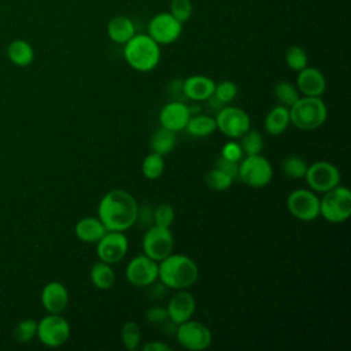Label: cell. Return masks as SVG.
I'll list each match as a JSON object with an SVG mask.
<instances>
[{"label":"cell","instance_id":"cell-1","mask_svg":"<svg viewBox=\"0 0 351 351\" xmlns=\"http://www.w3.org/2000/svg\"><path fill=\"white\" fill-rule=\"evenodd\" d=\"M137 202L126 191L114 189L107 192L99 202L97 218L107 230L125 232L136 222Z\"/></svg>","mask_w":351,"mask_h":351},{"label":"cell","instance_id":"cell-2","mask_svg":"<svg viewBox=\"0 0 351 351\" xmlns=\"http://www.w3.org/2000/svg\"><path fill=\"white\" fill-rule=\"evenodd\" d=\"M199 278L196 262L182 254H170L158 262V280L170 289H188Z\"/></svg>","mask_w":351,"mask_h":351},{"label":"cell","instance_id":"cell-3","mask_svg":"<svg viewBox=\"0 0 351 351\" xmlns=\"http://www.w3.org/2000/svg\"><path fill=\"white\" fill-rule=\"evenodd\" d=\"M123 58L136 71H152L160 62V45L147 33H136L123 44Z\"/></svg>","mask_w":351,"mask_h":351},{"label":"cell","instance_id":"cell-4","mask_svg":"<svg viewBox=\"0 0 351 351\" xmlns=\"http://www.w3.org/2000/svg\"><path fill=\"white\" fill-rule=\"evenodd\" d=\"M328 118V108L321 96L299 97L289 107V119L300 130L321 128Z\"/></svg>","mask_w":351,"mask_h":351},{"label":"cell","instance_id":"cell-5","mask_svg":"<svg viewBox=\"0 0 351 351\" xmlns=\"http://www.w3.org/2000/svg\"><path fill=\"white\" fill-rule=\"evenodd\" d=\"M319 215L330 223L346 222L351 215V191L340 184L326 191L319 199Z\"/></svg>","mask_w":351,"mask_h":351},{"label":"cell","instance_id":"cell-6","mask_svg":"<svg viewBox=\"0 0 351 351\" xmlns=\"http://www.w3.org/2000/svg\"><path fill=\"white\" fill-rule=\"evenodd\" d=\"M237 177L251 188H263L273 178V167L270 162L261 154L245 155L239 162Z\"/></svg>","mask_w":351,"mask_h":351},{"label":"cell","instance_id":"cell-7","mask_svg":"<svg viewBox=\"0 0 351 351\" xmlns=\"http://www.w3.org/2000/svg\"><path fill=\"white\" fill-rule=\"evenodd\" d=\"M70 324L60 314H49L37 321L36 337L41 344L49 348L63 346L70 337Z\"/></svg>","mask_w":351,"mask_h":351},{"label":"cell","instance_id":"cell-8","mask_svg":"<svg viewBox=\"0 0 351 351\" xmlns=\"http://www.w3.org/2000/svg\"><path fill=\"white\" fill-rule=\"evenodd\" d=\"M143 251L151 259L159 262L173 252L174 239L170 228L151 225L141 240Z\"/></svg>","mask_w":351,"mask_h":351},{"label":"cell","instance_id":"cell-9","mask_svg":"<svg viewBox=\"0 0 351 351\" xmlns=\"http://www.w3.org/2000/svg\"><path fill=\"white\" fill-rule=\"evenodd\" d=\"M287 208L296 219L311 222L319 217V197L314 191L299 188L288 195Z\"/></svg>","mask_w":351,"mask_h":351},{"label":"cell","instance_id":"cell-10","mask_svg":"<svg viewBox=\"0 0 351 351\" xmlns=\"http://www.w3.org/2000/svg\"><path fill=\"white\" fill-rule=\"evenodd\" d=\"M217 129L229 138H240L250 128V115L240 107L223 106L218 110L215 117Z\"/></svg>","mask_w":351,"mask_h":351},{"label":"cell","instance_id":"cell-11","mask_svg":"<svg viewBox=\"0 0 351 351\" xmlns=\"http://www.w3.org/2000/svg\"><path fill=\"white\" fill-rule=\"evenodd\" d=\"M311 191L325 193L340 184V170L328 160H318L307 166L303 177Z\"/></svg>","mask_w":351,"mask_h":351},{"label":"cell","instance_id":"cell-12","mask_svg":"<svg viewBox=\"0 0 351 351\" xmlns=\"http://www.w3.org/2000/svg\"><path fill=\"white\" fill-rule=\"evenodd\" d=\"M177 341L189 351H203L210 347L213 335L211 330L202 322L185 321L176 329Z\"/></svg>","mask_w":351,"mask_h":351},{"label":"cell","instance_id":"cell-13","mask_svg":"<svg viewBox=\"0 0 351 351\" xmlns=\"http://www.w3.org/2000/svg\"><path fill=\"white\" fill-rule=\"evenodd\" d=\"M147 30V34L159 45H169L180 38L182 33V23L170 12H159L149 19Z\"/></svg>","mask_w":351,"mask_h":351},{"label":"cell","instance_id":"cell-14","mask_svg":"<svg viewBox=\"0 0 351 351\" xmlns=\"http://www.w3.org/2000/svg\"><path fill=\"white\" fill-rule=\"evenodd\" d=\"M129 241L123 232L107 230V233L96 243V254L99 261L108 265L118 263L128 252Z\"/></svg>","mask_w":351,"mask_h":351},{"label":"cell","instance_id":"cell-15","mask_svg":"<svg viewBox=\"0 0 351 351\" xmlns=\"http://www.w3.org/2000/svg\"><path fill=\"white\" fill-rule=\"evenodd\" d=\"M125 276L134 287H149L158 280V262L145 254L137 255L126 265Z\"/></svg>","mask_w":351,"mask_h":351},{"label":"cell","instance_id":"cell-16","mask_svg":"<svg viewBox=\"0 0 351 351\" xmlns=\"http://www.w3.org/2000/svg\"><path fill=\"white\" fill-rule=\"evenodd\" d=\"M167 315L171 322L180 325L192 318L196 310V300L191 292L186 289H178L169 300L167 306Z\"/></svg>","mask_w":351,"mask_h":351},{"label":"cell","instance_id":"cell-17","mask_svg":"<svg viewBox=\"0 0 351 351\" xmlns=\"http://www.w3.org/2000/svg\"><path fill=\"white\" fill-rule=\"evenodd\" d=\"M189 117H191V112H189L186 101L171 100L160 108L159 123H160V126H163L169 130L180 132V130L185 129Z\"/></svg>","mask_w":351,"mask_h":351},{"label":"cell","instance_id":"cell-18","mask_svg":"<svg viewBox=\"0 0 351 351\" xmlns=\"http://www.w3.org/2000/svg\"><path fill=\"white\" fill-rule=\"evenodd\" d=\"M41 304L49 314H62L69 303V291L59 281H49L41 289Z\"/></svg>","mask_w":351,"mask_h":351},{"label":"cell","instance_id":"cell-19","mask_svg":"<svg viewBox=\"0 0 351 351\" xmlns=\"http://www.w3.org/2000/svg\"><path fill=\"white\" fill-rule=\"evenodd\" d=\"M296 88L304 96H321L326 89V80L321 70L306 66L298 71Z\"/></svg>","mask_w":351,"mask_h":351},{"label":"cell","instance_id":"cell-20","mask_svg":"<svg viewBox=\"0 0 351 351\" xmlns=\"http://www.w3.org/2000/svg\"><path fill=\"white\" fill-rule=\"evenodd\" d=\"M215 88V82L202 74L191 75L184 80V93L186 99L192 101H206L210 96H213Z\"/></svg>","mask_w":351,"mask_h":351},{"label":"cell","instance_id":"cell-21","mask_svg":"<svg viewBox=\"0 0 351 351\" xmlns=\"http://www.w3.org/2000/svg\"><path fill=\"white\" fill-rule=\"evenodd\" d=\"M74 232L80 241L92 244V243H97L107 233V229L99 218L84 217L75 223Z\"/></svg>","mask_w":351,"mask_h":351},{"label":"cell","instance_id":"cell-22","mask_svg":"<svg viewBox=\"0 0 351 351\" xmlns=\"http://www.w3.org/2000/svg\"><path fill=\"white\" fill-rule=\"evenodd\" d=\"M136 34L134 22L126 15H115L107 23V36L115 44H125Z\"/></svg>","mask_w":351,"mask_h":351},{"label":"cell","instance_id":"cell-23","mask_svg":"<svg viewBox=\"0 0 351 351\" xmlns=\"http://www.w3.org/2000/svg\"><path fill=\"white\" fill-rule=\"evenodd\" d=\"M7 58L12 64L26 67L34 60V49L26 40L15 38L7 45Z\"/></svg>","mask_w":351,"mask_h":351},{"label":"cell","instance_id":"cell-24","mask_svg":"<svg viewBox=\"0 0 351 351\" xmlns=\"http://www.w3.org/2000/svg\"><path fill=\"white\" fill-rule=\"evenodd\" d=\"M291 123V119H289V108L280 104V106H276L273 107L266 118H265V130L267 134L270 136H280L282 134L288 125Z\"/></svg>","mask_w":351,"mask_h":351},{"label":"cell","instance_id":"cell-25","mask_svg":"<svg viewBox=\"0 0 351 351\" xmlns=\"http://www.w3.org/2000/svg\"><path fill=\"white\" fill-rule=\"evenodd\" d=\"M177 143V137H176V132L169 130L163 126H159L149 138V149L151 152H156L162 156L170 154Z\"/></svg>","mask_w":351,"mask_h":351},{"label":"cell","instance_id":"cell-26","mask_svg":"<svg viewBox=\"0 0 351 351\" xmlns=\"http://www.w3.org/2000/svg\"><path fill=\"white\" fill-rule=\"evenodd\" d=\"M186 132L193 137H206L213 134L217 130L215 118L204 114H195L191 115L188 123L185 126Z\"/></svg>","mask_w":351,"mask_h":351},{"label":"cell","instance_id":"cell-27","mask_svg":"<svg viewBox=\"0 0 351 351\" xmlns=\"http://www.w3.org/2000/svg\"><path fill=\"white\" fill-rule=\"evenodd\" d=\"M90 281L97 289H110L115 281V273L111 265L99 261L90 269Z\"/></svg>","mask_w":351,"mask_h":351},{"label":"cell","instance_id":"cell-28","mask_svg":"<svg viewBox=\"0 0 351 351\" xmlns=\"http://www.w3.org/2000/svg\"><path fill=\"white\" fill-rule=\"evenodd\" d=\"M141 171L147 180H158L165 171V156L156 152L148 154L141 163Z\"/></svg>","mask_w":351,"mask_h":351},{"label":"cell","instance_id":"cell-29","mask_svg":"<svg viewBox=\"0 0 351 351\" xmlns=\"http://www.w3.org/2000/svg\"><path fill=\"white\" fill-rule=\"evenodd\" d=\"M239 143L244 155H256L263 149V136L256 129H248L241 137Z\"/></svg>","mask_w":351,"mask_h":351},{"label":"cell","instance_id":"cell-30","mask_svg":"<svg viewBox=\"0 0 351 351\" xmlns=\"http://www.w3.org/2000/svg\"><path fill=\"white\" fill-rule=\"evenodd\" d=\"M273 93H274L276 99L280 101V104H282V106H285L288 108L300 97L296 85H293L289 81H280V82H277L274 85Z\"/></svg>","mask_w":351,"mask_h":351},{"label":"cell","instance_id":"cell-31","mask_svg":"<svg viewBox=\"0 0 351 351\" xmlns=\"http://www.w3.org/2000/svg\"><path fill=\"white\" fill-rule=\"evenodd\" d=\"M307 163L303 158L298 155H289L281 162V170L282 173L292 180H299L303 178L307 170Z\"/></svg>","mask_w":351,"mask_h":351},{"label":"cell","instance_id":"cell-32","mask_svg":"<svg viewBox=\"0 0 351 351\" xmlns=\"http://www.w3.org/2000/svg\"><path fill=\"white\" fill-rule=\"evenodd\" d=\"M121 339H122V343L126 350L136 351L141 343L140 326L133 321L125 322L121 329Z\"/></svg>","mask_w":351,"mask_h":351},{"label":"cell","instance_id":"cell-33","mask_svg":"<svg viewBox=\"0 0 351 351\" xmlns=\"http://www.w3.org/2000/svg\"><path fill=\"white\" fill-rule=\"evenodd\" d=\"M285 63L293 71H300L308 63L307 52L299 45H291L285 51Z\"/></svg>","mask_w":351,"mask_h":351},{"label":"cell","instance_id":"cell-34","mask_svg":"<svg viewBox=\"0 0 351 351\" xmlns=\"http://www.w3.org/2000/svg\"><path fill=\"white\" fill-rule=\"evenodd\" d=\"M37 335V321L33 318H25L19 321L14 328V337L18 343H29Z\"/></svg>","mask_w":351,"mask_h":351},{"label":"cell","instance_id":"cell-35","mask_svg":"<svg viewBox=\"0 0 351 351\" xmlns=\"http://www.w3.org/2000/svg\"><path fill=\"white\" fill-rule=\"evenodd\" d=\"M233 182V178L230 176H228L226 173H223L222 170L214 167L213 170H210L206 174V184L210 189L217 191V192H222L230 188Z\"/></svg>","mask_w":351,"mask_h":351},{"label":"cell","instance_id":"cell-36","mask_svg":"<svg viewBox=\"0 0 351 351\" xmlns=\"http://www.w3.org/2000/svg\"><path fill=\"white\" fill-rule=\"evenodd\" d=\"M213 96L223 106L233 101L237 96V85L229 80L221 81L219 84H215Z\"/></svg>","mask_w":351,"mask_h":351},{"label":"cell","instance_id":"cell-37","mask_svg":"<svg viewBox=\"0 0 351 351\" xmlns=\"http://www.w3.org/2000/svg\"><path fill=\"white\" fill-rule=\"evenodd\" d=\"M176 217L174 207L169 203H162L154 208V225L170 228Z\"/></svg>","mask_w":351,"mask_h":351},{"label":"cell","instance_id":"cell-38","mask_svg":"<svg viewBox=\"0 0 351 351\" xmlns=\"http://www.w3.org/2000/svg\"><path fill=\"white\" fill-rule=\"evenodd\" d=\"M177 21L185 23L191 19L193 7L191 0H171L170 1V11H169Z\"/></svg>","mask_w":351,"mask_h":351},{"label":"cell","instance_id":"cell-39","mask_svg":"<svg viewBox=\"0 0 351 351\" xmlns=\"http://www.w3.org/2000/svg\"><path fill=\"white\" fill-rule=\"evenodd\" d=\"M243 151H241V147L239 143L236 141H229L226 143L222 149H221V156L225 158V159H229V160H233V162H240L241 158H243Z\"/></svg>","mask_w":351,"mask_h":351},{"label":"cell","instance_id":"cell-40","mask_svg":"<svg viewBox=\"0 0 351 351\" xmlns=\"http://www.w3.org/2000/svg\"><path fill=\"white\" fill-rule=\"evenodd\" d=\"M147 321L151 324H165L169 319L166 307L162 306H152L147 310Z\"/></svg>","mask_w":351,"mask_h":351},{"label":"cell","instance_id":"cell-41","mask_svg":"<svg viewBox=\"0 0 351 351\" xmlns=\"http://www.w3.org/2000/svg\"><path fill=\"white\" fill-rule=\"evenodd\" d=\"M134 223H138V225H143V226H148V228L151 225H154V208H151L147 204H144L141 207L138 206Z\"/></svg>","mask_w":351,"mask_h":351},{"label":"cell","instance_id":"cell-42","mask_svg":"<svg viewBox=\"0 0 351 351\" xmlns=\"http://www.w3.org/2000/svg\"><path fill=\"white\" fill-rule=\"evenodd\" d=\"M215 167L222 170L223 173H226L228 176H230L233 180L237 177L239 174V162H233V160H229V159H225V158H218L215 160Z\"/></svg>","mask_w":351,"mask_h":351},{"label":"cell","instance_id":"cell-43","mask_svg":"<svg viewBox=\"0 0 351 351\" xmlns=\"http://www.w3.org/2000/svg\"><path fill=\"white\" fill-rule=\"evenodd\" d=\"M169 95L171 100H178V101H185L188 100L185 93H184V80H173L169 84Z\"/></svg>","mask_w":351,"mask_h":351},{"label":"cell","instance_id":"cell-44","mask_svg":"<svg viewBox=\"0 0 351 351\" xmlns=\"http://www.w3.org/2000/svg\"><path fill=\"white\" fill-rule=\"evenodd\" d=\"M144 351H171V347L163 341H149L143 346Z\"/></svg>","mask_w":351,"mask_h":351},{"label":"cell","instance_id":"cell-45","mask_svg":"<svg viewBox=\"0 0 351 351\" xmlns=\"http://www.w3.org/2000/svg\"><path fill=\"white\" fill-rule=\"evenodd\" d=\"M188 108H189V112H191V115H195V114H199L200 111H202V106H199V104H193V106H188Z\"/></svg>","mask_w":351,"mask_h":351},{"label":"cell","instance_id":"cell-46","mask_svg":"<svg viewBox=\"0 0 351 351\" xmlns=\"http://www.w3.org/2000/svg\"><path fill=\"white\" fill-rule=\"evenodd\" d=\"M136 1H144V0H136Z\"/></svg>","mask_w":351,"mask_h":351}]
</instances>
